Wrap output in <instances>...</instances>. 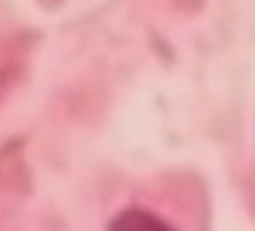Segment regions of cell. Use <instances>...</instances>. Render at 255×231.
<instances>
[{
  "mask_svg": "<svg viewBox=\"0 0 255 231\" xmlns=\"http://www.w3.org/2000/svg\"><path fill=\"white\" fill-rule=\"evenodd\" d=\"M108 231H175L161 217L143 211V209H128L122 211L112 223Z\"/></svg>",
  "mask_w": 255,
  "mask_h": 231,
  "instance_id": "obj_1",
  "label": "cell"
}]
</instances>
